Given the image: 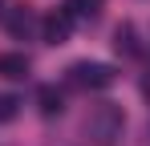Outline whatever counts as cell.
I'll use <instances>...</instances> for the list:
<instances>
[{
  "instance_id": "1",
  "label": "cell",
  "mask_w": 150,
  "mask_h": 146,
  "mask_svg": "<svg viewBox=\"0 0 150 146\" xmlns=\"http://www.w3.org/2000/svg\"><path fill=\"white\" fill-rule=\"evenodd\" d=\"M69 85H77V89H105V85H114V69L101 65V61H77V65H69Z\"/></svg>"
},
{
  "instance_id": "2",
  "label": "cell",
  "mask_w": 150,
  "mask_h": 146,
  "mask_svg": "<svg viewBox=\"0 0 150 146\" xmlns=\"http://www.w3.org/2000/svg\"><path fill=\"white\" fill-rule=\"evenodd\" d=\"M122 126H126V118H122V110L114 101H101L98 110H93V118H89V130L98 134L101 146H114V138L122 134Z\"/></svg>"
},
{
  "instance_id": "3",
  "label": "cell",
  "mask_w": 150,
  "mask_h": 146,
  "mask_svg": "<svg viewBox=\"0 0 150 146\" xmlns=\"http://www.w3.org/2000/svg\"><path fill=\"white\" fill-rule=\"evenodd\" d=\"M69 33H73V16H69L65 8H61V12H49V16L41 21V37H45V45H65Z\"/></svg>"
},
{
  "instance_id": "4",
  "label": "cell",
  "mask_w": 150,
  "mask_h": 146,
  "mask_svg": "<svg viewBox=\"0 0 150 146\" xmlns=\"http://www.w3.org/2000/svg\"><path fill=\"white\" fill-rule=\"evenodd\" d=\"M4 24H8V33H12L16 41H25L28 33L37 28V12H33L28 4H16V8H12V12L4 16Z\"/></svg>"
},
{
  "instance_id": "5",
  "label": "cell",
  "mask_w": 150,
  "mask_h": 146,
  "mask_svg": "<svg viewBox=\"0 0 150 146\" xmlns=\"http://www.w3.org/2000/svg\"><path fill=\"white\" fill-rule=\"evenodd\" d=\"M114 49H118L122 57H138V53H142V45H138V28H134L130 21L118 24V33H114Z\"/></svg>"
},
{
  "instance_id": "6",
  "label": "cell",
  "mask_w": 150,
  "mask_h": 146,
  "mask_svg": "<svg viewBox=\"0 0 150 146\" xmlns=\"http://www.w3.org/2000/svg\"><path fill=\"white\" fill-rule=\"evenodd\" d=\"M0 77L25 81V77H28V57H25V53H0Z\"/></svg>"
},
{
  "instance_id": "7",
  "label": "cell",
  "mask_w": 150,
  "mask_h": 146,
  "mask_svg": "<svg viewBox=\"0 0 150 146\" xmlns=\"http://www.w3.org/2000/svg\"><path fill=\"white\" fill-rule=\"evenodd\" d=\"M101 4H105V0H65V12H69L73 21H98Z\"/></svg>"
},
{
  "instance_id": "8",
  "label": "cell",
  "mask_w": 150,
  "mask_h": 146,
  "mask_svg": "<svg viewBox=\"0 0 150 146\" xmlns=\"http://www.w3.org/2000/svg\"><path fill=\"white\" fill-rule=\"evenodd\" d=\"M37 101H41V114H45V118L61 114V94H57V85H41V89H37Z\"/></svg>"
},
{
  "instance_id": "9",
  "label": "cell",
  "mask_w": 150,
  "mask_h": 146,
  "mask_svg": "<svg viewBox=\"0 0 150 146\" xmlns=\"http://www.w3.org/2000/svg\"><path fill=\"white\" fill-rule=\"evenodd\" d=\"M16 114H21V97H16V94H0V126L12 122Z\"/></svg>"
},
{
  "instance_id": "10",
  "label": "cell",
  "mask_w": 150,
  "mask_h": 146,
  "mask_svg": "<svg viewBox=\"0 0 150 146\" xmlns=\"http://www.w3.org/2000/svg\"><path fill=\"white\" fill-rule=\"evenodd\" d=\"M0 16H4V0H0Z\"/></svg>"
}]
</instances>
